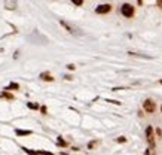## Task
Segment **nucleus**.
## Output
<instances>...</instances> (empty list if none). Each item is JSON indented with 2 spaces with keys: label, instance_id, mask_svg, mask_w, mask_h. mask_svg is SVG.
<instances>
[{
  "label": "nucleus",
  "instance_id": "9d476101",
  "mask_svg": "<svg viewBox=\"0 0 162 155\" xmlns=\"http://www.w3.org/2000/svg\"><path fill=\"white\" fill-rule=\"evenodd\" d=\"M57 142H58V145H60V146H64V148L67 146V142L64 140V139H63V137H61V136L58 137V140H57Z\"/></svg>",
  "mask_w": 162,
  "mask_h": 155
},
{
  "label": "nucleus",
  "instance_id": "6ab92c4d",
  "mask_svg": "<svg viewBox=\"0 0 162 155\" xmlns=\"http://www.w3.org/2000/svg\"><path fill=\"white\" fill-rule=\"evenodd\" d=\"M156 136H158V137H161V136H162V131H161V128H156Z\"/></svg>",
  "mask_w": 162,
  "mask_h": 155
},
{
  "label": "nucleus",
  "instance_id": "dca6fc26",
  "mask_svg": "<svg viewBox=\"0 0 162 155\" xmlns=\"http://www.w3.org/2000/svg\"><path fill=\"white\" fill-rule=\"evenodd\" d=\"M156 6H158L159 9H162V0H156Z\"/></svg>",
  "mask_w": 162,
  "mask_h": 155
},
{
  "label": "nucleus",
  "instance_id": "393cba45",
  "mask_svg": "<svg viewBox=\"0 0 162 155\" xmlns=\"http://www.w3.org/2000/svg\"><path fill=\"white\" fill-rule=\"evenodd\" d=\"M159 84H162V79H161V81H159Z\"/></svg>",
  "mask_w": 162,
  "mask_h": 155
},
{
  "label": "nucleus",
  "instance_id": "423d86ee",
  "mask_svg": "<svg viewBox=\"0 0 162 155\" xmlns=\"http://www.w3.org/2000/svg\"><path fill=\"white\" fill-rule=\"evenodd\" d=\"M60 24H61V26H63V27H64V29H66L68 33H76V30L73 29V27H70V26L67 24L66 21H60Z\"/></svg>",
  "mask_w": 162,
  "mask_h": 155
},
{
  "label": "nucleus",
  "instance_id": "4be33fe9",
  "mask_svg": "<svg viewBox=\"0 0 162 155\" xmlns=\"http://www.w3.org/2000/svg\"><path fill=\"white\" fill-rule=\"evenodd\" d=\"M138 5L141 6V5H143V0H138Z\"/></svg>",
  "mask_w": 162,
  "mask_h": 155
},
{
  "label": "nucleus",
  "instance_id": "a878e982",
  "mask_svg": "<svg viewBox=\"0 0 162 155\" xmlns=\"http://www.w3.org/2000/svg\"><path fill=\"white\" fill-rule=\"evenodd\" d=\"M161 110H162V106H161Z\"/></svg>",
  "mask_w": 162,
  "mask_h": 155
},
{
  "label": "nucleus",
  "instance_id": "6e6552de",
  "mask_svg": "<svg viewBox=\"0 0 162 155\" xmlns=\"http://www.w3.org/2000/svg\"><path fill=\"white\" fill-rule=\"evenodd\" d=\"M31 134L30 130H17V136H29Z\"/></svg>",
  "mask_w": 162,
  "mask_h": 155
},
{
  "label": "nucleus",
  "instance_id": "f257e3e1",
  "mask_svg": "<svg viewBox=\"0 0 162 155\" xmlns=\"http://www.w3.org/2000/svg\"><path fill=\"white\" fill-rule=\"evenodd\" d=\"M121 14L124 15L125 18H133L134 14H135V8H134L131 3H124L121 6Z\"/></svg>",
  "mask_w": 162,
  "mask_h": 155
},
{
  "label": "nucleus",
  "instance_id": "1a4fd4ad",
  "mask_svg": "<svg viewBox=\"0 0 162 155\" xmlns=\"http://www.w3.org/2000/svg\"><path fill=\"white\" fill-rule=\"evenodd\" d=\"M0 97H2V98H8V100H14V96L9 94V93H6V91H3V93L0 94Z\"/></svg>",
  "mask_w": 162,
  "mask_h": 155
},
{
  "label": "nucleus",
  "instance_id": "7ed1b4c3",
  "mask_svg": "<svg viewBox=\"0 0 162 155\" xmlns=\"http://www.w3.org/2000/svg\"><path fill=\"white\" fill-rule=\"evenodd\" d=\"M143 109L144 112H147V113H153L156 110V103L153 101L152 98H146L143 101Z\"/></svg>",
  "mask_w": 162,
  "mask_h": 155
},
{
  "label": "nucleus",
  "instance_id": "f3484780",
  "mask_svg": "<svg viewBox=\"0 0 162 155\" xmlns=\"http://www.w3.org/2000/svg\"><path fill=\"white\" fill-rule=\"evenodd\" d=\"M109 103H113V105H121V101H118V100H107Z\"/></svg>",
  "mask_w": 162,
  "mask_h": 155
},
{
  "label": "nucleus",
  "instance_id": "412c9836",
  "mask_svg": "<svg viewBox=\"0 0 162 155\" xmlns=\"http://www.w3.org/2000/svg\"><path fill=\"white\" fill-rule=\"evenodd\" d=\"M64 78H66V79H67V81H71V79H73V78H71V76H70V75H66V76H64Z\"/></svg>",
  "mask_w": 162,
  "mask_h": 155
},
{
  "label": "nucleus",
  "instance_id": "0eeeda50",
  "mask_svg": "<svg viewBox=\"0 0 162 155\" xmlns=\"http://www.w3.org/2000/svg\"><path fill=\"white\" fill-rule=\"evenodd\" d=\"M128 54H129L131 57H140V58H147V60H152V57H150V55H144V54H137V52H131V51H129Z\"/></svg>",
  "mask_w": 162,
  "mask_h": 155
},
{
  "label": "nucleus",
  "instance_id": "ddd939ff",
  "mask_svg": "<svg viewBox=\"0 0 162 155\" xmlns=\"http://www.w3.org/2000/svg\"><path fill=\"white\" fill-rule=\"evenodd\" d=\"M27 106H29L30 109H36V110L39 109V105H36V103H27Z\"/></svg>",
  "mask_w": 162,
  "mask_h": 155
},
{
  "label": "nucleus",
  "instance_id": "5701e85b",
  "mask_svg": "<svg viewBox=\"0 0 162 155\" xmlns=\"http://www.w3.org/2000/svg\"><path fill=\"white\" fill-rule=\"evenodd\" d=\"M144 155H150V154H149V149H147V151H146V152H144Z\"/></svg>",
  "mask_w": 162,
  "mask_h": 155
},
{
  "label": "nucleus",
  "instance_id": "b1692460",
  "mask_svg": "<svg viewBox=\"0 0 162 155\" xmlns=\"http://www.w3.org/2000/svg\"><path fill=\"white\" fill-rule=\"evenodd\" d=\"M61 155H68V154H66V152H63V154H61Z\"/></svg>",
  "mask_w": 162,
  "mask_h": 155
},
{
  "label": "nucleus",
  "instance_id": "2eb2a0df",
  "mask_svg": "<svg viewBox=\"0 0 162 155\" xmlns=\"http://www.w3.org/2000/svg\"><path fill=\"white\" fill-rule=\"evenodd\" d=\"M116 140H118L119 143H125V142H126V139H125V137H118Z\"/></svg>",
  "mask_w": 162,
  "mask_h": 155
},
{
  "label": "nucleus",
  "instance_id": "39448f33",
  "mask_svg": "<svg viewBox=\"0 0 162 155\" xmlns=\"http://www.w3.org/2000/svg\"><path fill=\"white\" fill-rule=\"evenodd\" d=\"M40 79L42 81H46V82H52L54 81V78H52V75L49 73V72H43V73H40Z\"/></svg>",
  "mask_w": 162,
  "mask_h": 155
},
{
  "label": "nucleus",
  "instance_id": "f03ea898",
  "mask_svg": "<svg viewBox=\"0 0 162 155\" xmlns=\"http://www.w3.org/2000/svg\"><path fill=\"white\" fill-rule=\"evenodd\" d=\"M146 140L150 146V149H153L155 148V133H153L152 125H147V128H146Z\"/></svg>",
  "mask_w": 162,
  "mask_h": 155
},
{
  "label": "nucleus",
  "instance_id": "aec40b11",
  "mask_svg": "<svg viewBox=\"0 0 162 155\" xmlns=\"http://www.w3.org/2000/svg\"><path fill=\"white\" fill-rule=\"evenodd\" d=\"M40 112H42L43 115H46V107H45V106H42V107H40Z\"/></svg>",
  "mask_w": 162,
  "mask_h": 155
},
{
  "label": "nucleus",
  "instance_id": "f8f14e48",
  "mask_svg": "<svg viewBox=\"0 0 162 155\" xmlns=\"http://www.w3.org/2000/svg\"><path fill=\"white\" fill-rule=\"evenodd\" d=\"M71 3L76 5V6H82L83 5V0H71Z\"/></svg>",
  "mask_w": 162,
  "mask_h": 155
},
{
  "label": "nucleus",
  "instance_id": "9b49d317",
  "mask_svg": "<svg viewBox=\"0 0 162 155\" xmlns=\"http://www.w3.org/2000/svg\"><path fill=\"white\" fill-rule=\"evenodd\" d=\"M18 88H19V85H18V84H14V82H12V84H10L9 87H6L5 89H18Z\"/></svg>",
  "mask_w": 162,
  "mask_h": 155
},
{
  "label": "nucleus",
  "instance_id": "4468645a",
  "mask_svg": "<svg viewBox=\"0 0 162 155\" xmlns=\"http://www.w3.org/2000/svg\"><path fill=\"white\" fill-rule=\"evenodd\" d=\"M97 143H98L97 140H92V142H89V143H88V149H92V148H94Z\"/></svg>",
  "mask_w": 162,
  "mask_h": 155
},
{
  "label": "nucleus",
  "instance_id": "a211bd4d",
  "mask_svg": "<svg viewBox=\"0 0 162 155\" xmlns=\"http://www.w3.org/2000/svg\"><path fill=\"white\" fill-rule=\"evenodd\" d=\"M75 67H76L75 64H67V69H68V70H75Z\"/></svg>",
  "mask_w": 162,
  "mask_h": 155
},
{
  "label": "nucleus",
  "instance_id": "20e7f679",
  "mask_svg": "<svg viewBox=\"0 0 162 155\" xmlns=\"http://www.w3.org/2000/svg\"><path fill=\"white\" fill-rule=\"evenodd\" d=\"M112 5L110 3H101V5H98L95 8V14H100V15H104V14H109L110 10H112Z\"/></svg>",
  "mask_w": 162,
  "mask_h": 155
}]
</instances>
